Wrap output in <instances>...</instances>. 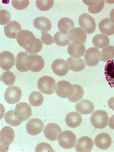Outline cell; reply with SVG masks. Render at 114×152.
<instances>
[{"label":"cell","mask_w":114,"mask_h":152,"mask_svg":"<svg viewBox=\"0 0 114 152\" xmlns=\"http://www.w3.org/2000/svg\"><path fill=\"white\" fill-rule=\"evenodd\" d=\"M51 67L53 72L59 76H65L68 74L69 70L67 61L60 58L54 60L52 64Z\"/></svg>","instance_id":"5bb4252c"},{"label":"cell","mask_w":114,"mask_h":152,"mask_svg":"<svg viewBox=\"0 0 114 152\" xmlns=\"http://www.w3.org/2000/svg\"><path fill=\"white\" fill-rule=\"evenodd\" d=\"M92 43L96 48H104L109 45V39L107 35L103 34H98L92 38Z\"/></svg>","instance_id":"f1b7e54d"},{"label":"cell","mask_w":114,"mask_h":152,"mask_svg":"<svg viewBox=\"0 0 114 152\" xmlns=\"http://www.w3.org/2000/svg\"><path fill=\"white\" fill-rule=\"evenodd\" d=\"M42 42L40 39L36 38H30L26 41L24 48L27 53L35 55L42 49Z\"/></svg>","instance_id":"4fadbf2b"},{"label":"cell","mask_w":114,"mask_h":152,"mask_svg":"<svg viewBox=\"0 0 114 152\" xmlns=\"http://www.w3.org/2000/svg\"><path fill=\"white\" fill-rule=\"evenodd\" d=\"M28 100L31 105L38 107L44 102V98L42 94L40 92L33 91L29 96Z\"/></svg>","instance_id":"f546056e"},{"label":"cell","mask_w":114,"mask_h":152,"mask_svg":"<svg viewBox=\"0 0 114 152\" xmlns=\"http://www.w3.org/2000/svg\"><path fill=\"white\" fill-rule=\"evenodd\" d=\"M28 54L25 52L18 53L15 59V66L18 71L21 72H27L29 71L26 66V59L28 56Z\"/></svg>","instance_id":"83f0119b"},{"label":"cell","mask_w":114,"mask_h":152,"mask_svg":"<svg viewBox=\"0 0 114 152\" xmlns=\"http://www.w3.org/2000/svg\"><path fill=\"white\" fill-rule=\"evenodd\" d=\"M15 134L13 129L9 126H4L0 132V145L1 152H7L9 146L14 140Z\"/></svg>","instance_id":"6da1fadb"},{"label":"cell","mask_w":114,"mask_h":152,"mask_svg":"<svg viewBox=\"0 0 114 152\" xmlns=\"http://www.w3.org/2000/svg\"><path fill=\"white\" fill-rule=\"evenodd\" d=\"M15 115L18 120L27 121L32 115V110L30 106L26 102H20L15 106Z\"/></svg>","instance_id":"8992f818"},{"label":"cell","mask_w":114,"mask_h":152,"mask_svg":"<svg viewBox=\"0 0 114 152\" xmlns=\"http://www.w3.org/2000/svg\"><path fill=\"white\" fill-rule=\"evenodd\" d=\"M94 142L88 136H82L77 140L75 150L78 152H90L94 146Z\"/></svg>","instance_id":"2e32d148"},{"label":"cell","mask_w":114,"mask_h":152,"mask_svg":"<svg viewBox=\"0 0 114 152\" xmlns=\"http://www.w3.org/2000/svg\"><path fill=\"white\" fill-rule=\"evenodd\" d=\"M54 40L57 45L61 47L67 46L70 42L68 34H62L60 31H58L54 35Z\"/></svg>","instance_id":"4dcf8cb0"},{"label":"cell","mask_w":114,"mask_h":152,"mask_svg":"<svg viewBox=\"0 0 114 152\" xmlns=\"http://www.w3.org/2000/svg\"><path fill=\"white\" fill-rule=\"evenodd\" d=\"M98 1H83L85 4L89 5V7L94 6L98 3Z\"/></svg>","instance_id":"ee69618b"},{"label":"cell","mask_w":114,"mask_h":152,"mask_svg":"<svg viewBox=\"0 0 114 152\" xmlns=\"http://www.w3.org/2000/svg\"><path fill=\"white\" fill-rule=\"evenodd\" d=\"M36 152H54L53 148L49 143L46 142H41L38 143L35 148Z\"/></svg>","instance_id":"60d3db41"},{"label":"cell","mask_w":114,"mask_h":152,"mask_svg":"<svg viewBox=\"0 0 114 152\" xmlns=\"http://www.w3.org/2000/svg\"><path fill=\"white\" fill-rule=\"evenodd\" d=\"M41 40L42 43L46 45H51L54 42L52 36L47 32L41 31Z\"/></svg>","instance_id":"b9f144b4"},{"label":"cell","mask_w":114,"mask_h":152,"mask_svg":"<svg viewBox=\"0 0 114 152\" xmlns=\"http://www.w3.org/2000/svg\"><path fill=\"white\" fill-rule=\"evenodd\" d=\"M44 128V122L41 119L38 118L31 119L26 125L27 132L32 136L37 135L41 133Z\"/></svg>","instance_id":"7c38bea8"},{"label":"cell","mask_w":114,"mask_h":152,"mask_svg":"<svg viewBox=\"0 0 114 152\" xmlns=\"http://www.w3.org/2000/svg\"><path fill=\"white\" fill-rule=\"evenodd\" d=\"M94 143L100 149H107L111 145V137L107 133H101L96 136L94 139Z\"/></svg>","instance_id":"d6986e66"},{"label":"cell","mask_w":114,"mask_h":152,"mask_svg":"<svg viewBox=\"0 0 114 152\" xmlns=\"http://www.w3.org/2000/svg\"><path fill=\"white\" fill-rule=\"evenodd\" d=\"M44 132L47 139L51 141H55L57 140L58 136L61 132V129L57 124L51 123L45 126Z\"/></svg>","instance_id":"ac0fdd59"},{"label":"cell","mask_w":114,"mask_h":152,"mask_svg":"<svg viewBox=\"0 0 114 152\" xmlns=\"http://www.w3.org/2000/svg\"><path fill=\"white\" fill-rule=\"evenodd\" d=\"M68 54L73 58H78L84 56L86 51V48L84 44L76 45L70 43L68 48Z\"/></svg>","instance_id":"44dd1931"},{"label":"cell","mask_w":114,"mask_h":152,"mask_svg":"<svg viewBox=\"0 0 114 152\" xmlns=\"http://www.w3.org/2000/svg\"><path fill=\"white\" fill-rule=\"evenodd\" d=\"M22 96V91L17 86H10L5 90L4 99L9 104L18 103Z\"/></svg>","instance_id":"30bf717a"},{"label":"cell","mask_w":114,"mask_h":152,"mask_svg":"<svg viewBox=\"0 0 114 152\" xmlns=\"http://www.w3.org/2000/svg\"><path fill=\"white\" fill-rule=\"evenodd\" d=\"M30 3L29 1H26V0H13L12 1V4L13 7L15 9L18 10H21L23 9H26L27 7H28V4Z\"/></svg>","instance_id":"74e56055"},{"label":"cell","mask_w":114,"mask_h":152,"mask_svg":"<svg viewBox=\"0 0 114 152\" xmlns=\"http://www.w3.org/2000/svg\"><path fill=\"white\" fill-rule=\"evenodd\" d=\"M4 119H5V122L11 126H18L19 125H20L22 123V121L18 120L15 117L14 111H13V110L8 111L5 113V115H4Z\"/></svg>","instance_id":"e575fe53"},{"label":"cell","mask_w":114,"mask_h":152,"mask_svg":"<svg viewBox=\"0 0 114 152\" xmlns=\"http://www.w3.org/2000/svg\"><path fill=\"white\" fill-rule=\"evenodd\" d=\"M36 6L38 9L43 11L49 10L54 5V1L52 0H41L36 1Z\"/></svg>","instance_id":"d590c367"},{"label":"cell","mask_w":114,"mask_h":152,"mask_svg":"<svg viewBox=\"0 0 114 152\" xmlns=\"http://www.w3.org/2000/svg\"><path fill=\"white\" fill-rule=\"evenodd\" d=\"M74 86L67 81L62 80L57 82L55 88V93L60 98H69L74 92Z\"/></svg>","instance_id":"5b68a950"},{"label":"cell","mask_w":114,"mask_h":152,"mask_svg":"<svg viewBox=\"0 0 114 152\" xmlns=\"http://www.w3.org/2000/svg\"><path fill=\"white\" fill-rule=\"evenodd\" d=\"M101 58V53L99 49L95 47L89 48L84 54V62L90 67L96 66L98 64Z\"/></svg>","instance_id":"9c48e42d"},{"label":"cell","mask_w":114,"mask_h":152,"mask_svg":"<svg viewBox=\"0 0 114 152\" xmlns=\"http://www.w3.org/2000/svg\"><path fill=\"white\" fill-rule=\"evenodd\" d=\"M65 122L70 128H77L80 126L82 122V117L78 113L76 112L69 113L65 117Z\"/></svg>","instance_id":"7402d4cb"},{"label":"cell","mask_w":114,"mask_h":152,"mask_svg":"<svg viewBox=\"0 0 114 152\" xmlns=\"http://www.w3.org/2000/svg\"><path fill=\"white\" fill-rule=\"evenodd\" d=\"M15 57L9 51H3L0 54V66L3 70H9L15 64Z\"/></svg>","instance_id":"9a60e30c"},{"label":"cell","mask_w":114,"mask_h":152,"mask_svg":"<svg viewBox=\"0 0 114 152\" xmlns=\"http://www.w3.org/2000/svg\"><path fill=\"white\" fill-rule=\"evenodd\" d=\"M20 24L16 21H11L4 27L5 36L10 39H16L17 34L22 31Z\"/></svg>","instance_id":"e0dca14e"},{"label":"cell","mask_w":114,"mask_h":152,"mask_svg":"<svg viewBox=\"0 0 114 152\" xmlns=\"http://www.w3.org/2000/svg\"><path fill=\"white\" fill-rule=\"evenodd\" d=\"M75 108L78 113L82 115H88L93 112L94 105L91 101L88 99H82L77 102Z\"/></svg>","instance_id":"ffe728a7"},{"label":"cell","mask_w":114,"mask_h":152,"mask_svg":"<svg viewBox=\"0 0 114 152\" xmlns=\"http://www.w3.org/2000/svg\"><path fill=\"white\" fill-rule=\"evenodd\" d=\"M37 86L41 93L50 95L54 93L57 83L54 79L51 77L44 76L38 79Z\"/></svg>","instance_id":"3957f363"},{"label":"cell","mask_w":114,"mask_h":152,"mask_svg":"<svg viewBox=\"0 0 114 152\" xmlns=\"http://www.w3.org/2000/svg\"><path fill=\"white\" fill-rule=\"evenodd\" d=\"M35 28L43 31H49L52 28V23L49 19L45 17H39L33 21Z\"/></svg>","instance_id":"d4e9b609"},{"label":"cell","mask_w":114,"mask_h":152,"mask_svg":"<svg viewBox=\"0 0 114 152\" xmlns=\"http://www.w3.org/2000/svg\"><path fill=\"white\" fill-rule=\"evenodd\" d=\"M78 23L81 27L86 34H91L95 31L96 29L95 20L89 15L86 13L81 15L78 18Z\"/></svg>","instance_id":"ba28073f"},{"label":"cell","mask_w":114,"mask_h":152,"mask_svg":"<svg viewBox=\"0 0 114 152\" xmlns=\"http://www.w3.org/2000/svg\"><path fill=\"white\" fill-rule=\"evenodd\" d=\"M70 41L76 45L84 44L87 39L86 32L81 28H74L68 34Z\"/></svg>","instance_id":"8fae6325"},{"label":"cell","mask_w":114,"mask_h":152,"mask_svg":"<svg viewBox=\"0 0 114 152\" xmlns=\"http://www.w3.org/2000/svg\"><path fill=\"white\" fill-rule=\"evenodd\" d=\"M114 58V47L109 45L104 48L101 52V58L100 60L107 62L108 61L112 60Z\"/></svg>","instance_id":"d6a6232c"},{"label":"cell","mask_w":114,"mask_h":152,"mask_svg":"<svg viewBox=\"0 0 114 152\" xmlns=\"http://www.w3.org/2000/svg\"><path fill=\"white\" fill-rule=\"evenodd\" d=\"M11 15L10 13L6 10L0 11V24L1 25L7 24L10 22Z\"/></svg>","instance_id":"f35d334b"},{"label":"cell","mask_w":114,"mask_h":152,"mask_svg":"<svg viewBox=\"0 0 114 152\" xmlns=\"http://www.w3.org/2000/svg\"><path fill=\"white\" fill-rule=\"evenodd\" d=\"M57 140L61 147L65 149L74 147L77 143L75 134L69 130L61 132L58 136Z\"/></svg>","instance_id":"7a4b0ae2"},{"label":"cell","mask_w":114,"mask_h":152,"mask_svg":"<svg viewBox=\"0 0 114 152\" xmlns=\"http://www.w3.org/2000/svg\"><path fill=\"white\" fill-rule=\"evenodd\" d=\"M107 103L109 108L114 111V97L110 98L108 101Z\"/></svg>","instance_id":"7bdbcfd3"},{"label":"cell","mask_w":114,"mask_h":152,"mask_svg":"<svg viewBox=\"0 0 114 152\" xmlns=\"http://www.w3.org/2000/svg\"><path fill=\"white\" fill-rule=\"evenodd\" d=\"M75 88L74 92L70 97L68 98L69 102H76L81 100L84 97V90L80 85L75 84L73 85Z\"/></svg>","instance_id":"836d02e7"},{"label":"cell","mask_w":114,"mask_h":152,"mask_svg":"<svg viewBox=\"0 0 114 152\" xmlns=\"http://www.w3.org/2000/svg\"><path fill=\"white\" fill-rule=\"evenodd\" d=\"M74 23L70 18L64 17L61 18L58 22V30L62 34H68L69 31L72 28H74Z\"/></svg>","instance_id":"603a6c76"},{"label":"cell","mask_w":114,"mask_h":152,"mask_svg":"<svg viewBox=\"0 0 114 152\" xmlns=\"http://www.w3.org/2000/svg\"><path fill=\"white\" fill-rule=\"evenodd\" d=\"M26 64L28 70L33 72H38L44 68L45 63L41 56L35 54L28 56Z\"/></svg>","instance_id":"52a82bcc"},{"label":"cell","mask_w":114,"mask_h":152,"mask_svg":"<svg viewBox=\"0 0 114 152\" xmlns=\"http://www.w3.org/2000/svg\"><path fill=\"white\" fill-rule=\"evenodd\" d=\"M108 124L111 129H114V115L109 119Z\"/></svg>","instance_id":"f6af8a7d"},{"label":"cell","mask_w":114,"mask_h":152,"mask_svg":"<svg viewBox=\"0 0 114 152\" xmlns=\"http://www.w3.org/2000/svg\"><path fill=\"white\" fill-rule=\"evenodd\" d=\"M110 20L114 23V8L111 11L110 13Z\"/></svg>","instance_id":"bcb514c9"},{"label":"cell","mask_w":114,"mask_h":152,"mask_svg":"<svg viewBox=\"0 0 114 152\" xmlns=\"http://www.w3.org/2000/svg\"><path fill=\"white\" fill-rule=\"evenodd\" d=\"M109 116L107 112L103 110H96L91 116V122L94 128L103 129L107 126Z\"/></svg>","instance_id":"277c9868"},{"label":"cell","mask_w":114,"mask_h":152,"mask_svg":"<svg viewBox=\"0 0 114 152\" xmlns=\"http://www.w3.org/2000/svg\"><path fill=\"white\" fill-rule=\"evenodd\" d=\"M100 31L104 35L110 36L114 34V23L109 18L102 20L99 24Z\"/></svg>","instance_id":"cb8c5ba5"},{"label":"cell","mask_w":114,"mask_h":152,"mask_svg":"<svg viewBox=\"0 0 114 152\" xmlns=\"http://www.w3.org/2000/svg\"><path fill=\"white\" fill-rule=\"evenodd\" d=\"M105 78L111 88H114V60L107 61L105 66Z\"/></svg>","instance_id":"484cf974"},{"label":"cell","mask_w":114,"mask_h":152,"mask_svg":"<svg viewBox=\"0 0 114 152\" xmlns=\"http://www.w3.org/2000/svg\"><path fill=\"white\" fill-rule=\"evenodd\" d=\"M34 35L28 30H22L19 31L17 36V42L21 47L24 48L25 44L27 40L30 38H35Z\"/></svg>","instance_id":"1f68e13d"},{"label":"cell","mask_w":114,"mask_h":152,"mask_svg":"<svg viewBox=\"0 0 114 152\" xmlns=\"http://www.w3.org/2000/svg\"><path fill=\"white\" fill-rule=\"evenodd\" d=\"M67 61L69 66V70L71 71L80 72L85 68V63L82 58H75L69 57L67 59Z\"/></svg>","instance_id":"4316f807"},{"label":"cell","mask_w":114,"mask_h":152,"mask_svg":"<svg viewBox=\"0 0 114 152\" xmlns=\"http://www.w3.org/2000/svg\"><path fill=\"white\" fill-rule=\"evenodd\" d=\"M105 2L104 1H98V3L92 7H89L88 10L89 13L91 14H97L100 13L104 8Z\"/></svg>","instance_id":"ab89813d"},{"label":"cell","mask_w":114,"mask_h":152,"mask_svg":"<svg viewBox=\"0 0 114 152\" xmlns=\"http://www.w3.org/2000/svg\"><path fill=\"white\" fill-rule=\"evenodd\" d=\"M1 81L6 85L8 86L13 85L15 82V75L13 72H11L10 71H7L2 75Z\"/></svg>","instance_id":"8d00e7d4"}]
</instances>
